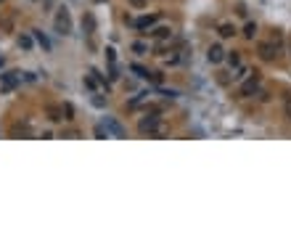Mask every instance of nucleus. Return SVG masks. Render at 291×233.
Here are the masks:
<instances>
[{"mask_svg":"<svg viewBox=\"0 0 291 233\" xmlns=\"http://www.w3.org/2000/svg\"><path fill=\"white\" fill-rule=\"evenodd\" d=\"M138 133L141 135H148V138H161V135H167L170 133V127L161 122V116H159V111L154 109V111H146L141 120H138Z\"/></svg>","mask_w":291,"mask_h":233,"instance_id":"1","label":"nucleus"},{"mask_svg":"<svg viewBox=\"0 0 291 233\" xmlns=\"http://www.w3.org/2000/svg\"><path fill=\"white\" fill-rule=\"evenodd\" d=\"M262 88V77H260V72L254 69V72L243 80V83H238V93H236V98H254V93H257Z\"/></svg>","mask_w":291,"mask_h":233,"instance_id":"2","label":"nucleus"},{"mask_svg":"<svg viewBox=\"0 0 291 233\" xmlns=\"http://www.w3.org/2000/svg\"><path fill=\"white\" fill-rule=\"evenodd\" d=\"M257 56H260V61L270 64V61H275V58L281 56V51H278V45L273 40H260L257 43Z\"/></svg>","mask_w":291,"mask_h":233,"instance_id":"3","label":"nucleus"},{"mask_svg":"<svg viewBox=\"0 0 291 233\" xmlns=\"http://www.w3.org/2000/svg\"><path fill=\"white\" fill-rule=\"evenodd\" d=\"M53 24H56V32H58V34H72V16H69L66 8H58Z\"/></svg>","mask_w":291,"mask_h":233,"instance_id":"4","label":"nucleus"},{"mask_svg":"<svg viewBox=\"0 0 291 233\" xmlns=\"http://www.w3.org/2000/svg\"><path fill=\"white\" fill-rule=\"evenodd\" d=\"M225 48L220 43H215V45H209V51H206V58H209V64H223L225 61Z\"/></svg>","mask_w":291,"mask_h":233,"instance_id":"5","label":"nucleus"},{"mask_svg":"<svg viewBox=\"0 0 291 233\" xmlns=\"http://www.w3.org/2000/svg\"><path fill=\"white\" fill-rule=\"evenodd\" d=\"M103 127H106V130H109L114 138H127V130L114 120V116H106V120H103Z\"/></svg>","mask_w":291,"mask_h":233,"instance_id":"6","label":"nucleus"},{"mask_svg":"<svg viewBox=\"0 0 291 233\" xmlns=\"http://www.w3.org/2000/svg\"><path fill=\"white\" fill-rule=\"evenodd\" d=\"M252 72H254L252 66H246V64H238L236 69H233V74H230V83H233V85H238V83H243V80H246Z\"/></svg>","mask_w":291,"mask_h":233,"instance_id":"7","label":"nucleus"},{"mask_svg":"<svg viewBox=\"0 0 291 233\" xmlns=\"http://www.w3.org/2000/svg\"><path fill=\"white\" fill-rule=\"evenodd\" d=\"M217 34L223 40H230V37H236V34H238V29H236L233 21H220V24H217Z\"/></svg>","mask_w":291,"mask_h":233,"instance_id":"8","label":"nucleus"},{"mask_svg":"<svg viewBox=\"0 0 291 233\" xmlns=\"http://www.w3.org/2000/svg\"><path fill=\"white\" fill-rule=\"evenodd\" d=\"M45 116L51 122H64V109L58 103H45Z\"/></svg>","mask_w":291,"mask_h":233,"instance_id":"9","label":"nucleus"},{"mask_svg":"<svg viewBox=\"0 0 291 233\" xmlns=\"http://www.w3.org/2000/svg\"><path fill=\"white\" fill-rule=\"evenodd\" d=\"M151 37H154V40H170L172 37V27H167V24H154V27H151Z\"/></svg>","mask_w":291,"mask_h":233,"instance_id":"10","label":"nucleus"},{"mask_svg":"<svg viewBox=\"0 0 291 233\" xmlns=\"http://www.w3.org/2000/svg\"><path fill=\"white\" fill-rule=\"evenodd\" d=\"M156 21H159V16H156V14H148V16H141V19H135L133 24H135L138 29H151V27L156 24Z\"/></svg>","mask_w":291,"mask_h":233,"instance_id":"11","label":"nucleus"},{"mask_svg":"<svg viewBox=\"0 0 291 233\" xmlns=\"http://www.w3.org/2000/svg\"><path fill=\"white\" fill-rule=\"evenodd\" d=\"M19 72H6V74H0V80H3V90H14L19 85Z\"/></svg>","mask_w":291,"mask_h":233,"instance_id":"12","label":"nucleus"},{"mask_svg":"<svg viewBox=\"0 0 291 233\" xmlns=\"http://www.w3.org/2000/svg\"><path fill=\"white\" fill-rule=\"evenodd\" d=\"M243 40H254V37H257V24H254V21H249V24L246 27H243Z\"/></svg>","mask_w":291,"mask_h":233,"instance_id":"13","label":"nucleus"},{"mask_svg":"<svg viewBox=\"0 0 291 233\" xmlns=\"http://www.w3.org/2000/svg\"><path fill=\"white\" fill-rule=\"evenodd\" d=\"M161 64H164V66H178V64H180V53H178V51H172L170 56L161 58Z\"/></svg>","mask_w":291,"mask_h":233,"instance_id":"14","label":"nucleus"},{"mask_svg":"<svg viewBox=\"0 0 291 233\" xmlns=\"http://www.w3.org/2000/svg\"><path fill=\"white\" fill-rule=\"evenodd\" d=\"M225 58H228V64H230L233 69H236L238 64H243V61H241V51H230V53H225Z\"/></svg>","mask_w":291,"mask_h":233,"instance_id":"15","label":"nucleus"},{"mask_svg":"<svg viewBox=\"0 0 291 233\" xmlns=\"http://www.w3.org/2000/svg\"><path fill=\"white\" fill-rule=\"evenodd\" d=\"M61 109H64V122H74V106L72 103H61Z\"/></svg>","mask_w":291,"mask_h":233,"instance_id":"16","label":"nucleus"},{"mask_svg":"<svg viewBox=\"0 0 291 233\" xmlns=\"http://www.w3.org/2000/svg\"><path fill=\"white\" fill-rule=\"evenodd\" d=\"M82 27L88 29V34L96 32V19H93V14H85V16H82Z\"/></svg>","mask_w":291,"mask_h":233,"instance_id":"17","label":"nucleus"},{"mask_svg":"<svg viewBox=\"0 0 291 233\" xmlns=\"http://www.w3.org/2000/svg\"><path fill=\"white\" fill-rule=\"evenodd\" d=\"M34 37H37V43L43 45V48H45V51H51V40H48V37H45V34H43V32H37V29H34Z\"/></svg>","mask_w":291,"mask_h":233,"instance_id":"18","label":"nucleus"},{"mask_svg":"<svg viewBox=\"0 0 291 233\" xmlns=\"http://www.w3.org/2000/svg\"><path fill=\"white\" fill-rule=\"evenodd\" d=\"M19 48H24V51L32 48V37H29V34H21V37H19Z\"/></svg>","mask_w":291,"mask_h":233,"instance_id":"19","label":"nucleus"},{"mask_svg":"<svg viewBox=\"0 0 291 233\" xmlns=\"http://www.w3.org/2000/svg\"><path fill=\"white\" fill-rule=\"evenodd\" d=\"M133 51H135L138 56H146V53H148V45H146V43H133Z\"/></svg>","mask_w":291,"mask_h":233,"instance_id":"20","label":"nucleus"},{"mask_svg":"<svg viewBox=\"0 0 291 233\" xmlns=\"http://www.w3.org/2000/svg\"><path fill=\"white\" fill-rule=\"evenodd\" d=\"M127 6L135 8V11H141V8H146V6H148V0H127Z\"/></svg>","mask_w":291,"mask_h":233,"instance_id":"21","label":"nucleus"},{"mask_svg":"<svg viewBox=\"0 0 291 233\" xmlns=\"http://www.w3.org/2000/svg\"><path fill=\"white\" fill-rule=\"evenodd\" d=\"M254 96H257V101H262V103H265V101H270V93H267V90H262V88H260L257 93H254Z\"/></svg>","mask_w":291,"mask_h":233,"instance_id":"22","label":"nucleus"},{"mask_svg":"<svg viewBox=\"0 0 291 233\" xmlns=\"http://www.w3.org/2000/svg\"><path fill=\"white\" fill-rule=\"evenodd\" d=\"M133 72H135L138 77H148V69H143V66H138V64H133Z\"/></svg>","mask_w":291,"mask_h":233,"instance_id":"23","label":"nucleus"},{"mask_svg":"<svg viewBox=\"0 0 291 233\" xmlns=\"http://www.w3.org/2000/svg\"><path fill=\"white\" fill-rule=\"evenodd\" d=\"M96 135H98V138H109V130H106L103 125H98V127H96Z\"/></svg>","mask_w":291,"mask_h":233,"instance_id":"24","label":"nucleus"},{"mask_svg":"<svg viewBox=\"0 0 291 233\" xmlns=\"http://www.w3.org/2000/svg\"><path fill=\"white\" fill-rule=\"evenodd\" d=\"M93 106H98V109H103V106H106V101H103L101 96H93Z\"/></svg>","mask_w":291,"mask_h":233,"instance_id":"25","label":"nucleus"},{"mask_svg":"<svg viewBox=\"0 0 291 233\" xmlns=\"http://www.w3.org/2000/svg\"><path fill=\"white\" fill-rule=\"evenodd\" d=\"M217 80H220L223 85H228V83H230V74H228V72H220V74H217Z\"/></svg>","mask_w":291,"mask_h":233,"instance_id":"26","label":"nucleus"},{"mask_svg":"<svg viewBox=\"0 0 291 233\" xmlns=\"http://www.w3.org/2000/svg\"><path fill=\"white\" fill-rule=\"evenodd\" d=\"M0 66H3V58H0Z\"/></svg>","mask_w":291,"mask_h":233,"instance_id":"27","label":"nucleus"},{"mask_svg":"<svg viewBox=\"0 0 291 233\" xmlns=\"http://www.w3.org/2000/svg\"><path fill=\"white\" fill-rule=\"evenodd\" d=\"M3 3H6V0H0V6H3Z\"/></svg>","mask_w":291,"mask_h":233,"instance_id":"28","label":"nucleus"},{"mask_svg":"<svg viewBox=\"0 0 291 233\" xmlns=\"http://www.w3.org/2000/svg\"><path fill=\"white\" fill-rule=\"evenodd\" d=\"M96 3H103V0H96Z\"/></svg>","mask_w":291,"mask_h":233,"instance_id":"29","label":"nucleus"}]
</instances>
